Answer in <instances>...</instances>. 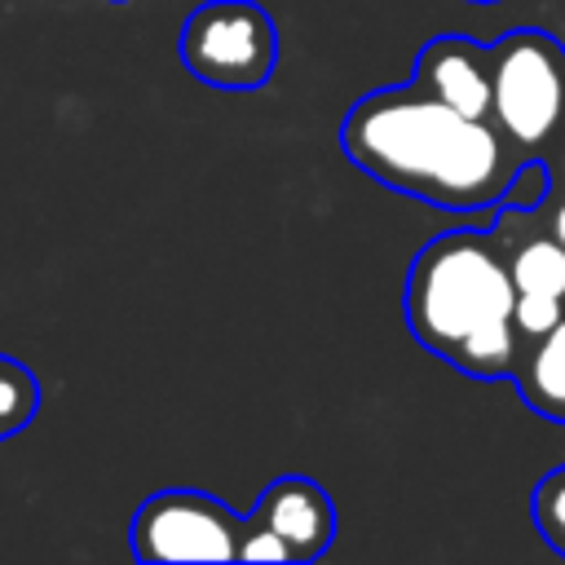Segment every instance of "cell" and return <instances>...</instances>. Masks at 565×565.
Listing matches in <instances>:
<instances>
[{"label":"cell","instance_id":"cell-1","mask_svg":"<svg viewBox=\"0 0 565 565\" xmlns=\"http://www.w3.org/2000/svg\"><path fill=\"white\" fill-rule=\"evenodd\" d=\"M340 150L384 190L446 212H499L516 146L494 119H472L411 84L358 97L340 124Z\"/></svg>","mask_w":565,"mask_h":565},{"label":"cell","instance_id":"cell-2","mask_svg":"<svg viewBox=\"0 0 565 565\" xmlns=\"http://www.w3.org/2000/svg\"><path fill=\"white\" fill-rule=\"evenodd\" d=\"M512 305L516 282L494 221L428 238L402 287L411 335L433 358L477 380H508L516 371L521 335L512 327Z\"/></svg>","mask_w":565,"mask_h":565},{"label":"cell","instance_id":"cell-3","mask_svg":"<svg viewBox=\"0 0 565 565\" xmlns=\"http://www.w3.org/2000/svg\"><path fill=\"white\" fill-rule=\"evenodd\" d=\"M494 124L516 150L547 146L565 132V44L539 26H516L490 44Z\"/></svg>","mask_w":565,"mask_h":565},{"label":"cell","instance_id":"cell-4","mask_svg":"<svg viewBox=\"0 0 565 565\" xmlns=\"http://www.w3.org/2000/svg\"><path fill=\"white\" fill-rule=\"evenodd\" d=\"M177 49L199 84L247 93L274 79L278 26L256 0H203L185 13Z\"/></svg>","mask_w":565,"mask_h":565},{"label":"cell","instance_id":"cell-5","mask_svg":"<svg viewBox=\"0 0 565 565\" xmlns=\"http://www.w3.org/2000/svg\"><path fill=\"white\" fill-rule=\"evenodd\" d=\"M243 516L207 490H154L128 530L137 561H238Z\"/></svg>","mask_w":565,"mask_h":565},{"label":"cell","instance_id":"cell-6","mask_svg":"<svg viewBox=\"0 0 565 565\" xmlns=\"http://www.w3.org/2000/svg\"><path fill=\"white\" fill-rule=\"evenodd\" d=\"M252 521L269 525L296 561H318L335 530H340V516H335V503L331 494L313 481V477H300V472H287L278 481H269L252 508Z\"/></svg>","mask_w":565,"mask_h":565},{"label":"cell","instance_id":"cell-7","mask_svg":"<svg viewBox=\"0 0 565 565\" xmlns=\"http://www.w3.org/2000/svg\"><path fill=\"white\" fill-rule=\"evenodd\" d=\"M415 84L472 119L494 115L490 49L468 35H433L415 57Z\"/></svg>","mask_w":565,"mask_h":565},{"label":"cell","instance_id":"cell-8","mask_svg":"<svg viewBox=\"0 0 565 565\" xmlns=\"http://www.w3.org/2000/svg\"><path fill=\"white\" fill-rule=\"evenodd\" d=\"M512 384L534 415L565 424V313L556 318V327H547L521 349Z\"/></svg>","mask_w":565,"mask_h":565},{"label":"cell","instance_id":"cell-9","mask_svg":"<svg viewBox=\"0 0 565 565\" xmlns=\"http://www.w3.org/2000/svg\"><path fill=\"white\" fill-rule=\"evenodd\" d=\"M516 291H543L565 300V243L561 238H525L516 252H508Z\"/></svg>","mask_w":565,"mask_h":565},{"label":"cell","instance_id":"cell-10","mask_svg":"<svg viewBox=\"0 0 565 565\" xmlns=\"http://www.w3.org/2000/svg\"><path fill=\"white\" fill-rule=\"evenodd\" d=\"M35 415H40V380L31 375L26 362L0 353V441L26 433Z\"/></svg>","mask_w":565,"mask_h":565},{"label":"cell","instance_id":"cell-11","mask_svg":"<svg viewBox=\"0 0 565 565\" xmlns=\"http://www.w3.org/2000/svg\"><path fill=\"white\" fill-rule=\"evenodd\" d=\"M547 199H552V168L543 159H534V154L530 159H516L499 207H508V212H543Z\"/></svg>","mask_w":565,"mask_h":565},{"label":"cell","instance_id":"cell-12","mask_svg":"<svg viewBox=\"0 0 565 565\" xmlns=\"http://www.w3.org/2000/svg\"><path fill=\"white\" fill-rule=\"evenodd\" d=\"M530 508H534V525H539L543 543H552L565 556V463L539 477Z\"/></svg>","mask_w":565,"mask_h":565},{"label":"cell","instance_id":"cell-13","mask_svg":"<svg viewBox=\"0 0 565 565\" xmlns=\"http://www.w3.org/2000/svg\"><path fill=\"white\" fill-rule=\"evenodd\" d=\"M565 313V300L561 296H543V291H516V305H512V327L521 335V349L543 335L547 327H556V318Z\"/></svg>","mask_w":565,"mask_h":565},{"label":"cell","instance_id":"cell-14","mask_svg":"<svg viewBox=\"0 0 565 565\" xmlns=\"http://www.w3.org/2000/svg\"><path fill=\"white\" fill-rule=\"evenodd\" d=\"M238 561H265V565H282V561H296L291 547L260 521L243 516V534H238Z\"/></svg>","mask_w":565,"mask_h":565},{"label":"cell","instance_id":"cell-15","mask_svg":"<svg viewBox=\"0 0 565 565\" xmlns=\"http://www.w3.org/2000/svg\"><path fill=\"white\" fill-rule=\"evenodd\" d=\"M552 238H561V243H565V194L552 203Z\"/></svg>","mask_w":565,"mask_h":565},{"label":"cell","instance_id":"cell-16","mask_svg":"<svg viewBox=\"0 0 565 565\" xmlns=\"http://www.w3.org/2000/svg\"><path fill=\"white\" fill-rule=\"evenodd\" d=\"M556 177H561V185H565V150H561V163H556Z\"/></svg>","mask_w":565,"mask_h":565},{"label":"cell","instance_id":"cell-17","mask_svg":"<svg viewBox=\"0 0 565 565\" xmlns=\"http://www.w3.org/2000/svg\"><path fill=\"white\" fill-rule=\"evenodd\" d=\"M468 4H499V0H468Z\"/></svg>","mask_w":565,"mask_h":565},{"label":"cell","instance_id":"cell-18","mask_svg":"<svg viewBox=\"0 0 565 565\" xmlns=\"http://www.w3.org/2000/svg\"><path fill=\"white\" fill-rule=\"evenodd\" d=\"M110 4H128V0H110Z\"/></svg>","mask_w":565,"mask_h":565}]
</instances>
